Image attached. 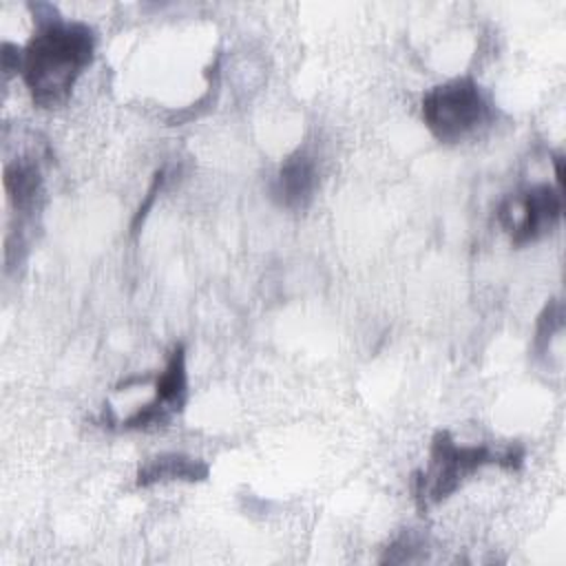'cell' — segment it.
I'll list each match as a JSON object with an SVG mask.
<instances>
[{
	"label": "cell",
	"mask_w": 566,
	"mask_h": 566,
	"mask_svg": "<svg viewBox=\"0 0 566 566\" xmlns=\"http://www.w3.org/2000/svg\"><path fill=\"white\" fill-rule=\"evenodd\" d=\"M35 31L20 46V77L40 111L69 104L77 80L95 60L97 33L82 20L64 18L53 4H29Z\"/></svg>",
	"instance_id": "6da1fadb"
},
{
	"label": "cell",
	"mask_w": 566,
	"mask_h": 566,
	"mask_svg": "<svg viewBox=\"0 0 566 566\" xmlns=\"http://www.w3.org/2000/svg\"><path fill=\"white\" fill-rule=\"evenodd\" d=\"M526 458V449L520 442L502 447L480 442L464 444L447 429L433 433L429 442L427 462L411 475V495L418 513H429L433 506L447 502L458 493L469 478L486 467H500L504 471H520Z\"/></svg>",
	"instance_id": "7a4b0ae2"
},
{
	"label": "cell",
	"mask_w": 566,
	"mask_h": 566,
	"mask_svg": "<svg viewBox=\"0 0 566 566\" xmlns=\"http://www.w3.org/2000/svg\"><path fill=\"white\" fill-rule=\"evenodd\" d=\"M420 117L440 144H460L491 119V102L471 75L431 86L420 99Z\"/></svg>",
	"instance_id": "3957f363"
},
{
	"label": "cell",
	"mask_w": 566,
	"mask_h": 566,
	"mask_svg": "<svg viewBox=\"0 0 566 566\" xmlns=\"http://www.w3.org/2000/svg\"><path fill=\"white\" fill-rule=\"evenodd\" d=\"M564 199L559 184H531L506 195L497 206V223L511 245L524 248L548 237L562 221Z\"/></svg>",
	"instance_id": "277c9868"
},
{
	"label": "cell",
	"mask_w": 566,
	"mask_h": 566,
	"mask_svg": "<svg viewBox=\"0 0 566 566\" xmlns=\"http://www.w3.org/2000/svg\"><path fill=\"white\" fill-rule=\"evenodd\" d=\"M155 396L150 402L139 405L133 413L117 420L124 431H146L170 424L175 416H179L188 402V363L186 347L181 343L172 345L166 365L153 378Z\"/></svg>",
	"instance_id": "5b68a950"
},
{
	"label": "cell",
	"mask_w": 566,
	"mask_h": 566,
	"mask_svg": "<svg viewBox=\"0 0 566 566\" xmlns=\"http://www.w3.org/2000/svg\"><path fill=\"white\" fill-rule=\"evenodd\" d=\"M318 181L321 170L316 155L298 146L279 164L270 181V197L287 212H303L314 201Z\"/></svg>",
	"instance_id": "8992f818"
},
{
	"label": "cell",
	"mask_w": 566,
	"mask_h": 566,
	"mask_svg": "<svg viewBox=\"0 0 566 566\" xmlns=\"http://www.w3.org/2000/svg\"><path fill=\"white\" fill-rule=\"evenodd\" d=\"M2 184L9 206L15 214L31 217L42 208L44 201V172L38 155L20 153L4 161Z\"/></svg>",
	"instance_id": "52a82bcc"
},
{
	"label": "cell",
	"mask_w": 566,
	"mask_h": 566,
	"mask_svg": "<svg viewBox=\"0 0 566 566\" xmlns=\"http://www.w3.org/2000/svg\"><path fill=\"white\" fill-rule=\"evenodd\" d=\"M210 475V467L206 460L166 451L148 458L135 473V486L137 489H150L155 484H168V482H203Z\"/></svg>",
	"instance_id": "ba28073f"
},
{
	"label": "cell",
	"mask_w": 566,
	"mask_h": 566,
	"mask_svg": "<svg viewBox=\"0 0 566 566\" xmlns=\"http://www.w3.org/2000/svg\"><path fill=\"white\" fill-rule=\"evenodd\" d=\"M562 332H564V307H562L559 298H551V301H546V305L539 312L537 323H535L533 349L537 352V356L546 354L555 334H562Z\"/></svg>",
	"instance_id": "9c48e42d"
},
{
	"label": "cell",
	"mask_w": 566,
	"mask_h": 566,
	"mask_svg": "<svg viewBox=\"0 0 566 566\" xmlns=\"http://www.w3.org/2000/svg\"><path fill=\"white\" fill-rule=\"evenodd\" d=\"M424 542L413 535L411 531H405L402 535H398L385 551V555L380 557V562H394V564H402V562H413L418 559L413 555V551H422Z\"/></svg>",
	"instance_id": "30bf717a"
},
{
	"label": "cell",
	"mask_w": 566,
	"mask_h": 566,
	"mask_svg": "<svg viewBox=\"0 0 566 566\" xmlns=\"http://www.w3.org/2000/svg\"><path fill=\"white\" fill-rule=\"evenodd\" d=\"M164 184H166V170H164V168H159V170H155V175H153V179H150V184H148V190H146V195H144L142 203L137 206V210H135V214H133L130 232H139V228L144 226V219L148 217L150 208L155 206V199H157V195L161 192Z\"/></svg>",
	"instance_id": "8fae6325"
}]
</instances>
